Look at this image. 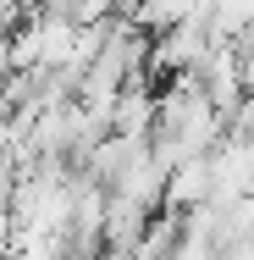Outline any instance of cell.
Here are the masks:
<instances>
[{"instance_id":"6da1fadb","label":"cell","mask_w":254,"mask_h":260,"mask_svg":"<svg viewBox=\"0 0 254 260\" xmlns=\"http://www.w3.org/2000/svg\"><path fill=\"white\" fill-rule=\"evenodd\" d=\"M199 205H210V155L204 160H183V166L166 177V205L160 210L188 216V210H199Z\"/></svg>"},{"instance_id":"7a4b0ae2","label":"cell","mask_w":254,"mask_h":260,"mask_svg":"<svg viewBox=\"0 0 254 260\" xmlns=\"http://www.w3.org/2000/svg\"><path fill=\"white\" fill-rule=\"evenodd\" d=\"M232 67H238V89L254 100V28L238 39V45H232Z\"/></svg>"},{"instance_id":"3957f363","label":"cell","mask_w":254,"mask_h":260,"mask_svg":"<svg viewBox=\"0 0 254 260\" xmlns=\"http://www.w3.org/2000/svg\"><path fill=\"white\" fill-rule=\"evenodd\" d=\"M22 17H28V11H17L11 0H0V45H6V39H11L17 28H22Z\"/></svg>"}]
</instances>
